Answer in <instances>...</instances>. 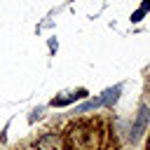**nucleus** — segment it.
<instances>
[{"instance_id":"nucleus-2","label":"nucleus","mask_w":150,"mask_h":150,"mask_svg":"<svg viewBox=\"0 0 150 150\" xmlns=\"http://www.w3.org/2000/svg\"><path fill=\"white\" fill-rule=\"evenodd\" d=\"M148 122H150V108L141 105V110H138V115H136V120L131 124V141H138L143 136V131L148 129Z\"/></svg>"},{"instance_id":"nucleus-5","label":"nucleus","mask_w":150,"mask_h":150,"mask_svg":"<svg viewBox=\"0 0 150 150\" xmlns=\"http://www.w3.org/2000/svg\"><path fill=\"white\" fill-rule=\"evenodd\" d=\"M143 14H145V12H143V9H136V12H134V14H131V21H134V23H138V21H141V19H143Z\"/></svg>"},{"instance_id":"nucleus-1","label":"nucleus","mask_w":150,"mask_h":150,"mask_svg":"<svg viewBox=\"0 0 150 150\" xmlns=\"http://www.w3.org/2000/svg\"><path fill=\"white\" fill-rule=\"evenodd\" d=\"M66 143L70 150H98L101 148V131L94 122H77L68 129Z\"/></svg>"},{"instance_id":"nucleus-4","label":"nucleus","mask_w":150,"mask_h":150,"mask_svg":"<svg viewBox=\"0 0 150 150\" xmlns=\"http://www.w3.org/2000/svg\"><path fill=\"white\" fill-rule=\"evenodd\" d=\"M101 103H103L101 98H94V101H87L84 105H80V108H77V112H87V110H94V108H98Z\"/></svg>"},{"instance_id":"nucleus-3","label":"nucleus","mask_w":150,"mask_h":150,"mask_svg":"<svg viewBox=\"0 0 150 150\" xmlns=\"http://www.w3.org/2000/svg\"><path fill=\"white\" fill-rule=\"evenodd\" d=\"M117 96H120V87H112V89H105V91H103L101 101H103L105 105H112V103L117 101Z\"/></svg>"},{"instance_id":"nucleus-6","label":"nucleus","mask_w":150,"mask_h":150,"mask_svg":"<svg viewBox=\"0 0 150 150\" xmlns=\"http://www.w3.org/2000/svg\"><path fill=\"white\" fill-rule=\"evenodd\" d=\"M141 9H143V12H148V9H150V0H145V2H143V7H141Z\"/></svg>"},{"instance_id":"nucleus-7","label":"nucleus","mask_w":150,"mask_h":150,"mask_svg":"<svg viewBox=\"0 0 150 150\" xmlns=\"http://www.w3.org/2000/svg\"><path fill=\"white\" fill-rule=\"evenodd\" d=\"M148 150H150V141H148Z\"/></svg>"}]
</instances>
